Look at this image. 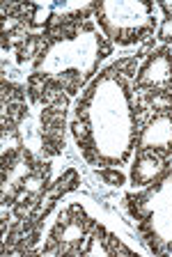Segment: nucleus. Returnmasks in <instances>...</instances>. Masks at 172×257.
I'll return each mask as SVG.
<instances>
[{
  "mask_svg": "<svg viewBox=\"0 0 172 257\" xmlns=\"http://www.w3.org/2000/svg\"><path fill=\"white\" fill-rule=\"evenodd\" d=\"M138 90H170L172 87V48L161 46L145 60L135 76Z\"/></svg>",
  "mask_w": 172,
  "mask_h": 257,
  "instance_id": "obj_2",
  "label": "nucleus"
},
{
  "mask_svg": "<svg viewBox=\"0 0 172 257\" xmlns=\"http://www.w3.org/2000/svg\"><path fill=\"white\" fill-rule=\"evenodd\" d=\"M62 147H65V140H53V138H44V145H42V150L46 156L62 154Z\"/></svg>",
  "mask_w": 172,
  "mask_h": 257,
  "instance_id": "obj_12",
  "label": "nucleus"
},
{
  "mask_svg": "<svg viewBox=\"0 0 172 257\" xmlns=\"http://www.w3.org/2000/svg\"><path fill=\"white\" fill-rule=\"evenodd\" d=\"M158 39L163 44H172V14L165 16V21L161 23V30H158Z\"/></svg>",
  "mask_w": 172,
  "mask_h": 257,
  "instance_id": "obj_13",
  "label": "nucleus"
},
{
  "mask_svg": "<svg viewBox=\"0 0 172 257\" xmlns=\"http://www.w3.org/2000/svg\"><path fill=\"white\" fill-rule=\"evenodd\" d=\"M97 177H101L103 182L110 184V186H122V184L126 182V177H124L122 172H119L117 168H113V166L99 168V170H97Z\"/></svg>",
  "mask_w": 172,
  "mask_h": 257,
  "instance_id": "obj_11",
  "label": "nucleus"
},
{
  "mask_svg": "<svg viewBox=\"0 0 172 257\" xmlns=\"http://www.w3.org/2000/svg\"><path fill=\"white\" fill-rule=\"evenodd\" d=\"M92 227V220L87 216H83L81 209H67L65 214L60 216V223L55 225L53 230V241L60 243V252H76L74 246H78L83 239H85L87 230Z\"/></svg>",
  "mask_w": 172,
  "mask_h": 257,
  "instance_id": "obj_4",
  "label": "nucleus"
},
{
  "mask_svg": "<svg viewBox=\"0 0 172 257\" xmlns=\"http://www.w3.org/2000/svg\"><path fill=\"white\" fill-rule=\"evenodd\" d=\"M44 44H46V39H44V37H39V35H30V39H28L23 46H19L17 62L19 64H26V62H30L35 55L39 58V53L44 51Z\"/></svg>",
  "mask_w": 172,
  "mask_h": 257,
  "instance_id": "obj_8",
  "label": "nucleus"
},
{
  "mask_svg": "<svg viewBox=\"0 0 172 257\" xmlns=\"http://www.w3.org/2000/svg\"><path fill=\"white\" fill-rule=\"evenodd\" d=\"M99 26L119 46L142 42L156 28L151 3H94Z\"/></svg>",
  "mask_w": 172,
  "mask_h": 257,
  "instance_id": "obj_1",
  "label": "nucleus"
},
{
  "mask_svg": "<svg viewBox=\"0 0 172 257\" xmlns=\"http://www.w3.org/2000/svg\"><path fill=\"white\" fill-rule=\"evenodd\" d=\"M103 236H106V230H103V227H97V230H94V236H92V243L90 246L85 248V250H83V255H110V248L106 246V241L108 239H103Z\"/></svg>",
  "mask_w": 172,
  "mask_h": 257,
  "instance_id": "obj_9",
  "label": "nucleus"
},
{
  "mask_svg": "<svg viewBox=\"0 0 172 257\" xmlns=\"http://www.w3.org/2000/svg\"><path fill=\"white\" fill-rule=\"evenodd\" d=\"M158 7H161V10H165L167 14H172V3H161Z\"/></svg>",
  "mask_w": 172,
  "mask_h": 257,
  "instance_id": "obj_15",
  "label": "nucleus"
},
{
  "mask_svg": "<svg viewBox=\"0 0 172 257\" xmlns=\"http://www.w3.org/2000/svg\"><path fill=\"white\" fill-rule=\"evenodd\" d=\"M23 23L21 16H3V35H12Z\"/></svg>",
  "mask_w": 172,
  "mask_h": 257,
  "instance_id": "obj_14",
  "label": "nucleus"
},
{
  "mask_svg": "<svg viewBox=\"0 0 172 257\" xmlns=\"http://www.w3.org/2000/svg\"><path fill=\"white\" fill-rule=\"evenodd\" d=\"M138 152H154V154L170 159L172 154V112H156L145 124L135 145Z\"/></svg>",
  "mask_w": 172,
  "mask_h": 257,
  "instance_id": "obj_3",
  "label": "nucleus"
},
{
  "mask_svg": "<svg viewBox=\"0 0 172 257\" xmlns=\"http://www.w3.org/2000/svg\"><path fill=\"white\" fill-rule=\"evenodd\" d=\"M142 101L156 112H170L172 110V92L170 90H147L142 92Z\"/></svg>",
  "mask_w": 172,
  "mask_h": 257,
  "instance_id": "obj_7",
  "label": "nucleus"
},
{
  "mask_svg": "<svg viewBox=\"0 0 172 257\" xmlns=\"http://www.w3.org/2000/svg\"><path fill=\"white\" fill-rule=\"evenodd\" d=\"M53 7L55 5H33V10H30V26H35V28H39V26H46V23H51L49 19H53L51 16V12H53Z\"/></svg>",
  "mask_w": 172,
  "mask_h": 257,
  "instance_id": "obj_10",
  "label": "nucleus"
},
{
  "mask_svg": "<svg viewBox=\"0 0 172 257\" xmlns=\"http://www.w3.org/2000/svg\"><path fill=\"white\" fill-rule=\"evenodd\" d=\"M167 172V159L154 154V152H138L135 163L131 168V182L133 186L142 188L154 182H161V177Z\"/></svg>",
  "mask_w": 172,
  "mask_h": 257,
  "instance_id": "obj_5",
  "label": "nucleus"
},
{
  "mask_svg": "<svg viewBox=\"0 0 172 257\" xmlns=\"http://www.w3.org/2000/svg\"><path fill=\"white\" fill-rule=\"evenodd\" d=\"M49 172H51V168L46 166V163H37V168H33V170H30L21 179L19 188H23V191L30 193V195H37V193H42L44 188H46V182H49Z\"/></svg>",
  "mask_w": 172,
  "mask_h": 257,
  "instance_id": "obj_6",
  "label": "nucleus"
}]
</instances>
